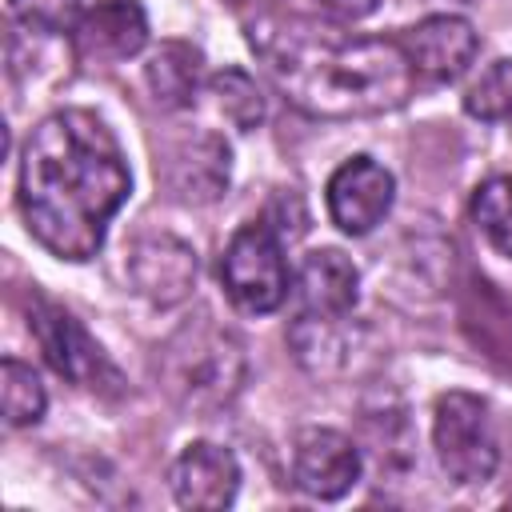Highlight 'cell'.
Here are the masks:
<instances>
[{
	"label": "cell",
	"instance_id": "cell-1",
	"mask_svg": "<svg viewBox=\"0 0 512 512\" xmlns=\"http://www.w3.org/2000/svg\"><path fill=\"white\" fill-rule=\"evenodd\" d=\"M132 172L112 128L88 108L44 116L20 152V212L36 244L60 260H88L128 200Z\"/></svg>",
	"mask_w": 512,
	"mask_h": 512
},
{
	"label": "cell",
	"instance_id": "cell-2",
	"mask_svg": "<svg viewBox=\"0 0 512 512\" xmlns=\"http://www.w3.org/2000/svg\"><path fill=\"white\" fill-rule=\"evenodd\" d=\"M248 44L276 92L320 120L384 116L408 104L416 88L400 40L352 36L324 20L260 12L248 20Z\"/></svg>",
	"mask_w": 512,
	"mask_h": 512
},
{
	"label": "cell",
	"instance_id": "cell-3",
	"mask_svg": "<svg viewBox=\"0 0 512 512\" xmlns=\"http://www.w3.org/2000/svg\"><path fill=\"white\" fill-rule=\"evenodd\" d=\"M248 376L244 344L212 316L184 320L156 352V380L164 396L192 416L224 412Z\"/></svg>",
	"mask_w": 512,
	"mask_h": 512
},
{
	"label": "cell",
	"instance_id": "cell-4",
	"mask_svg": "<svg viewBox=\"0 0 512 512\" xmlns=\"http://www.w3.org/2000/svg\"><path fill=\"white\" fill-rule=\"evenodd\" d=\"M220 284L240 312H276L292 292V272L272 224L252 220L232 232L220 256Z\"/></svg>",
	"mask_w": 512,
	"mask_h": 512
},
{
	"label": "cell",
	"instance_id": "cell-5",
	"mask_svg": "<svg viewBox=\"0 0 512 512\" xmlns=\"http://www.w3.org/2000/svg\"><path fill=\"white\" fill-rule=\"evenodd\" d=\"M432 444L448 480L488 484L500 464V444L492 432L488 404L472 392H444L432 408Z\"/></svg>",
	"mask_w": 512,
	"mask_h": 512
},
{
	"label": "cell",
	"instance_id": "cell-6",
	"mask_svg": "<svg viewBox=\"0 0 512 512\" xmlns=\"http://www.w3.org/2000/svg\"><path fill=\"white\" fill-rule=\"evenodd\" d=\"M28 328L36 332L44 360H48L64 380H72L76 388L104 392V388H116V384H120V376H116L112 360L104 356V348H100V344L84 332V324H80L72 312H64L60 304L32 296V304H28Z\"/></svg>",
	"mask_w": 512,
	"mask_h": 512
},
{
	"label": "cell",
	"instance_id": "cell-7",
	"mask_svg": "<svg viewBox=\"0 0 512 512\" xmlns=\"http://www.w3.org/2000/svg\"><path fill=\"white\" fill-rule=\"evenodd\" d=\"M156 176H160V184L176 200H184V204H212V200L224 196L228 176H232L228 144L216 132L176 136L156 156Z\"/></svg>",
	"mask_w": 512,
	"mask_h": 512
},
{
	"label": "cell",
	"instance_id": "cell-8",
	"mask_svg": "<svg viewBox=\"0 0 512 512\" xmlns=\"http://www.w3.org/2000/svg\"><path fill=\"white\" fill-rule=\"evenodd\" d=\"M360 444L336 428H304L292 444V480L316 500H340L360 480Z\"/></svg>",
	"mask_w": 512,
	"mask_h": 512
},
{
	"label": "cell",
	"instance_id": "cell-9",
	"mask_svg": "<svg viewBox=\"0 0 512 512\" xmlns=\"http://www.w3.org/2000/svg\"><path fill=\"white\" fill-rule=\"evenodd\" d=\"M392 196H396L392 172L372 156H352L328 180V216L340 232L364 236L388 216Z\"/></svg>",
	"mask_w": 512,
	"mask_h": 512
},
{
	"label": "cell",
	"instance_id": "cell-10",
	"mask_svg": "<svg viewBox=\"0 0 512 512\" xmlns=\"http://www.w3.org/2000/svg\"><path fill=\"white\" fill-rule=\"evenodd\" d=\"M128 276L144 300L172 308L196 288V252L172 232H148L128 248Z\"/></svg>",
	"mask_w": 512,
	"mask_h": 512
},
{
	"label": "cell",
	"instance_id": "cell-11",
	"mask_svg": "<svg viewBox=\"0 0 512 512\" xmlns=\"http://www.w3.org/2000/svg\"><path fill=\"white\" fill-rule=\"evenodd\" d=\"M400 48L412 64L416 76L432 80V84H452L468 72V64L480 52V36L464 16H428L420 24H412L400 36Z\"/></svg>",
	"mask_w": 512,
	"mask_h": 512
},
{
	"label": "cell",
	"instance_id": "cell-12",
	"mask_svg": "<svg viewBox=\"0 0 512 512\" xmlns=\"http://www.w3.org/2000/svg\"><path fill=\"white\" fill-rule=\"evenodd\" d=\"M148 44V16L136 0H100L80 12L72 52L80 64H120Z\"/></svg>",
	"mask_w": 512,
	"mask_h": 512
},
{
	"label": "cell",
	"instance_id": "cell-13",
	"mask_svg": "<svg viewBox=\"0 0 512 512\" xmlns=\"http://www.w3.org/2000/svg\"><path fill=\"white\" fill-rule=\"evenodd\" d=\"M168 484H172L176 504L200 508V512H216V508H228L236 500L240 464H236V456L228 448L196 440L176 456V464L168 472Z\"/></svg>",
	"mask_w": 512,
	"mask_h": 512
},
{
	"label": "cell",
	"instance_id": "cell-14",
	"mask_svg": "<svg viewBox=\"0 0 512 512\" xmlns=\"http://www.w3.org/2000/svg\"><path fill=\"white\" fill-rule=\"evenodd\" d=\"M292 292H296L300 312L308 316H352L356 296H360V272L344 252L320 248L304 256Z\"/></svg>",
	"mask_w": 512,
	"mask_h": 512
},
{
	"label": "cell",
	"instance_id": "cell-15",
	"mask_svg": "<svg viewBox=\"0 0 512 512\" xmlns=\"http://www.w3.org/2000/svg\"><path fill=\"white\" fill-rule=\"evenodd\" d=\"M292 356L312 376H336L352 360V328L348 316H308L300 312L288 328Z\"/></svg>",
	"mask_w": 512,
	"mask_h": 512
},
{
	"label": "cell",
	"instance_id": "cell-16",
	"mask_svg": "<svg viewBox=\"0 0 512 512\" xmlns=\"http://www.w3.org/2000/svg\"><path fill=\"white\" fill-rule=\"evenodd\" d=\"M200 76H204V56L188 40H164L144 64V84H148L152 100L168 112L192 104Z\"/></svg>",
	"mask_w": 512,
	"mask_h": 512
},
{
	"label": "cell",
	"instance_id": "cell-17",
	"mask_svg": "<svg viewBox=\"0 0 512 512\" xmlns=\"http://www.w3.org/2000/svg\"><path fill=\"white\" fill-rule=\"evenodd\" d=\"M472 220L500 256H512V176H492L472 192Z\"/></svg>",
	"mask_w": 512,
	"mask_h": 512
},
{
	"label": "cell",
	"instance_id": "cell-18",
	"mask_svg": "<svg viewBox=\"0 0 512 512\" xmlns=\"http://www.w3.org/2000/svg\"><path fill=\"white\" fill-rule=\"evenodd\" d=\"M0 400H4V420L12 428L36 424L44 416V404H48L40 376L12 356H4V364H0Z\"/></svg>",
	"mask_w": 512,
	"mask_h": 512
},
{
	"label": "cell",
	"instance_id": "cell-19",
	"mask_svg": "<svg viewBox=\"0 0 512 512\" xmlns=\"http://www.w3.org/2000/svg\"><path fill=\"white\" fill-rule=\"evenodd\" d=\"M208 88H212L220 112H224L236 128L248 132V128H256V124L264 120V96H260V88H256V80H252L248 72L224 68V72H216V76L208 80Z\"/></svg>",
	"mask_w": 512,
	"mask_h": 512
},
{
	"label": "cell",
	"instance_id": "cell-20",
	"mask_svg": "<svg viewBox=\"0 0 512 512\" xmlns=\"http://www.w3.org/2000/svg\"><path fill=\"white\" fill-rule=\"evenodd\" d=\"M364 440H368V452L376 460V468L392 472L396 464L408 468L412 464V428L404 420V412H368L364 416Z\"/></svg>",
	"mask_w": 512,
	"mask_h": 512
},
{
	"label": "cell",
	"instance_id": "cell-21",
	"mask_svg": "<svg viewBox=\"0 0 512 512\" xmlns=\"http://www.w3.org/2000/svg\"><path fill=\"white\" fill-rule=\"evenodd\" d=\"M464 112L488 124L512 120V60H496L480 72V80L464 92Z\"/></svg>",
	"mask_w": 512,
	"mask_h": 512
},
{
	"label": "cell",
	"instance_id": "cell-22",
	"mask_svg": "<svg viewBox=\"0 0 512 512\" xmlns=\"http://www.w3.org/2000/svg\"><path fill=\"white\" fill-rule=\"evenodd\" d=\"M8 12L28 32H72L80 20V0H8Z\"/></svg>",
	"mask_w": 512,
	"mask_h": 512
},
{
	"label": "cell",
	"instance_id": "cell-23",
	"mask_svg": "<svg viewBox=\"0 0 512 512\" xmlns=\"http://www.w3.org/2000/svg\"><path fill=\"white\" fill-rule=\"evenodd\" d=\"M380 0H320V8H328L336 20H364L376 12Z\"/></svg>",
	"mask_w": 512,
	"mask_h": 512
},
{
	"label": "cell",
	"instance_id": "cell-24",
	"mask_svg": "<svg viewBox=\"0 0 512 512\" xmlns=\"http://www.w3.org/2000/svg\"><path fill=\"white\" fill-rule=\"evenodd\" d=\"M236 4H272V0H236Z\"/></svg>",
	"mask_w": 512,
	"mask_h": 512
},
{
	"label": "cell",
	"instance_id": "cell-25",
	"mask_svg": "<svg viewBox=\"0 0 512 512\" xmlns=\"http://www.w3.org/2000/svg\"><path fill=\"white\" fill-rule=\"evenodd\" d=\"M456 4H472V0H456Z\"/></svg>",
	"mask_w": 512,
	"mask_h": 512
}]
</instances>
